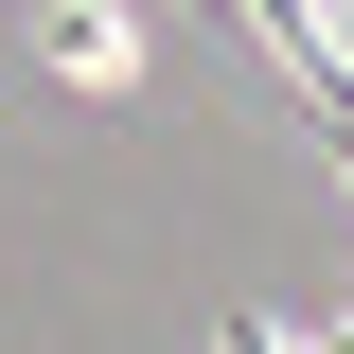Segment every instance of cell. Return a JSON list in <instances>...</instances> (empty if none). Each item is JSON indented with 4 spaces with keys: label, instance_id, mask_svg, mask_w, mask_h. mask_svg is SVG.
I'll list each match as a JSON object with an SVG mask.
<instances>
[{
    "label": "cell",
    "instance_id": "obj_1",
    "mask_svg": "<svg viewBox=\"0 0 354 354\" xmlns=\"http://www.w3.org/2000/svg\"><path fill=\"white\" fill-rule=\"evenodd\" d=\"M53 71H71V88H142V36H124V0H71V18H53Z\"/></svg>",
    "mask_w": 354,
    "mask_h": 354
},
{
    "label": "cell",
    "instance_id": "obj_2",
    "mask_svg": "<svg viewBox=\"0 0 354 354\" xmlns=\"http://www.w3.org/2000/svg\"><path fill=\"white\" fill-rule=\"evenodd\" d=\"M230 354H283V319H230Z\"/></svg>",
    "mask_w": 354,
    "mask_h": 354
},
{
    "label": "cell",
    "instance_id": "obj_3",
    "mask_svg": "<svg viewBox=\"0 0 354 354\" xmlns=\"http://www.w3.org/2000/svg\"><path fill=\"white\" fill-rule=\"evenodd\" d=\"M337 53H354V0H337Z\"/></svg>",
    "mask_w": 354,
    "mask_h": 354
}]
</instances>
